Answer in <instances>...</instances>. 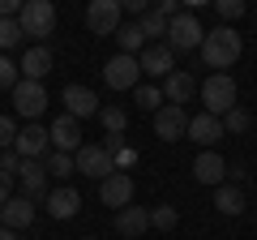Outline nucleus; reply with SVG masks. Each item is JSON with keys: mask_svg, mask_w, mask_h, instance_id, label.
Returning a JSON list of instances; mask_svg holds the SVG:
<instances>
[{"mask_svg": "<svg viewBox=\"0 0 257 240\" xmlns=\"http://www.w3.org/2000/svg\"><path fill=\"white\" fill-rule=\"evenodd\" d=\"M248 129H253V111H244L236 103V107L223 116V133H248Z\"/></svg>", "mask_w": 257, "mask_h": 240, "instance_id": "nucleus-27", "label": "nucleus"}, {"mask_svg": "<svg viewBox=\"0 0 257 240\" xmlns=\"http://www.w3.org/2000/svg\"><path fill=\"white\" fill-rule=\"evenodd\" d=\"M18 69H22V77H26V82H43V77L52 73V47H47V43L26 47V56L18 60Z\"/></svg>", "mask_w": 257, "mask_h": 240, "instance_id": "nucleus-21", "label": "nucleus"}, {"mask_svg": "<svg viewBox=\"0 0 257 240\" xmlns=\"http://www.w3.org/2000/svg\"><path fill=\"white\" fill-rule=\"evenodd\" d=\"M47 138H52V150H64V155H77V150L86 146L82 142V120L64 116V111L47 125Z\"/></svg>", "mask_w": 257, "mask_h": 240, "instance_id": "nucleus-10", "label": "nucleus"}, {"mask_svg": "<svg viewBox=\"0 0 257 240\" xmlns=\"http://www.w3.org/2000/svg\"><path fill=\"white\" fill-rule=\"evenodd\" d=\"M43 202H47V214H52L56 223H64V219H77V210H82V193H77L73 185H60V189H52V193H47Z\"/></svg>", "mask_w": 257, "mask_h": 240, "instance_id": "nucleus-17", "label": "nucleus"}, {"mask_svg": "<svg viewBox=\"0 0 257 240\" xmlns=\"http://www.w3.org/2000/svg\"><path fill=\"white\" fill-rule=\"evenodd\" d=\"M184 138H193L197 146L214 150V142L223 138V120L210 116V111H197V116H189V133H184Z\"/></svg>", "mask_w": 257, "mask_h": 240, "instance_id": "nucleus-18", "label": "nucleus"}, {"mask_svg": "<svg viewBox=\"0 0 257 240\" xmlns=\"http://www.w3.org/2000/svg\"><path fill=\"white\" fill-rule=\"evenodd\" d=\"M197 52H202V65H206V69L227 73L240 56H244V39L236 35V26H214V30H206V39H202Z\"/></svg>", "mask_w": 257, "mask_h": 240, "instance_id": "nucleus-1", "label": "nucleus"}, {"mask_svg": "<svg viewBox=\"0 0 257 240\" xmlns=\"http://www.w3.org/2000/svg\"><path fill=\"white\" fill-rule=\"evenodd\" d=\"M73 163H77V172H82V176L99 180V185L107 180L111 172H116V159H111V155H107L103 146H94V142H86V146L77 150V155H73Z\"/></svg>", "mask_w": 257, "mask_h": 240, "instance_id": "nucleus-8", "label": "nucleus"}, {"mask_svg": "<svg viewBox=\"0 0 257 240\" xmlns=\"http://www.w3.org/2000/svg\"><path fill=\"white\" fill-rule=\"evenodd\" d=\"M60 103H64V116H73V120H86V116H99V99H94L90 86H64L60 90Z\"/></svg>", "mask_w": 257, "mask_h": 240, "instance_id": "nucleus-13", "label": "nucleus"}, {"mask_svg": "<svg viewBox=\"0 0 257 240\" xmlns=\"http://www.w3.org/2000/svg\"><path fill=\"white\" fill-rule=\"evenodd\" d=\"M9 197H13V176H5V172H0V206L9 202Z\"/></svg>", "mask_w": 257, "mask_h": 240, "instance_id": "nucleus-41", "label": "nucleus"}, {"mask_svg": "<svg viewBox=\"0 0 257 240\" xmlns=\"http://www.w3.org/2000/svg\"><path fill=\"white\" fill-rule=\"evenodd\" d=\"M133 176L128 172H111L107 180L99 185V202L103 206H116V210H124V206H133Z\"/></svg>", "mask_w": 257, "mask_h": 240, "instance_id": "nucleus-15", "label": "nucleus"}, {"mask_svg": "<svg viewBox=\"0 0 257 240\" xmlns=\"http://www.w3.org/2000/svg\"><path fill=\"white\" fill-rule=\"evenodd\" d=\"M214 210H219V214H231V219H236V214H244V210H248L244 189L231 185V180H227V185H219V189H214Z\"/></svg>", "mask_w": 257, "mask_h": 240, "instance_id": "nucleus-23", "label": "nucleus"}, {"mask_svg": "<svg viewBox=\"0 0 257 240\" xmlns=\"http://www.w3.org/2000/svg\"><path fill=\"white\" fill-rule=\"evenodd\" d=\"M142 35H146V43H159V39H167V18L163 13H155V9H146L142 13Z\"/></svg>", "mask_w": 257, "mask_h": 240, "instance_id": "nucleus-26", "label": "nucleus"}, {"mask_svg": "<svg viewBox=\"0 0 257 240\" xmlns=\"http://www.w3.org/2000/svg\"><path fill=\"white\" fill-rule=\"evenodd\" d=\"M120 9H124V13H133V18H142V13H146L150 5H146V0H120Z\"/></svg>", "mask_w": 257, "mask_h": 240, "instance_id": "nucleus-38", "label": "nucleus"}, {"mask_svg": "<svg viewBox=\"0 0 257 240\" xmlns=\"http://www.w3.org/2000/svg\"><path fill=\"white\" fill-rule=\"evenodd\" d=\"M159 90H163V103H172V107H184V103H189L193 94H197V77H193V73H184V69H176V73L167 77V82L159 86Z\"/></svg>", "mask_w": 257, "mask_h": 240, "instance_id": "nucleus-20", "label": "nucleus"}, {"mask_svg": "<svg viewBox=\"0 0 257 240\" xmlns=\"http://www.w3.org/2000/svg\"><path fill=\"white\" fill-rule=\"evenodd\" d=\"M43 167H47V176H56V180H60V185H69V176H77L73 155H64V150H52V155L43 159Z\"/></svg>", "mask_w": 257, "mask_h": 240, "instance_id": "nucleus-25", "label": "nucleus"}, {"mask_svg": "<svg viewBox=\"0 0 257 240\" xmlns=\"http://www.w3.org/2000/svg\"><path fill=\"white\" fill-rule=\"evenodd\" d=\"M176 223H180V214H176V206H167V202L150 206V227H159V231H172Z\"/></svg>", "mask_w": 257, "mask_h": 240, "instance_id": "nucleus-28", "label": "nucleus"}, {"mask_svg": "<svg viewBox=\"0 0 257 240\" xmlns=\"http://www.w3.org/2000/svg\"><path fill=\"white\" fill-rule=\"evenodd\" d=\"M133 163H138V150H133V146H124V150L116 155V172H128Z\"/></svg>", "mask_w": 257, "mask_h": 240, "instance_id": "nucleus-36", "label": "nucleus"}, {"mask_svg": "<svg viewBox=\"0 0 257 240\" xmlns=\"http://www.w3.org/2000/svg\"><path fill=\"white\" fill-rule=\"evenodd\" d=\"M120 18H124L120 0H90V9H86V26H90V35H99V39H103V35L116 39Z\"/></svg>", "mask_w": 257, "mask_h": 240, "instance_id": "nucleus-7", "label": "nucleus"}, {"mask_svg": "<svg viewBox=\"0 0 257 240\" xmlns=\"http://www.w3.org/2000/svg\"><path fill=\"white\" fill-rule=\"evenodd\" d=\"M0 240H18V231H9V227H0Z\"/></svg>", "mask_w": 257, "mask_h": 240, "instance_id": "nucleus-42", "label": "nucleus"}, {"mask_svg": "<svg viewBox=\"0 0 257 240\" xmlns=\"http://www.w3.org/2000/svg\"><path fill=\"white\" fill-rule=\"evenodd\" d=\"M13 150H18L22 159H47V155H52V138H47L43 125H26V129H18Z\"/></svg>", "mask_w": 257, "mask_h": 240, "instance_id": "nucleus-16", "label": "nucleus"}, {"mask_svg": "<svg viewBox=\"0 0 257 240\" xmlns=\"http://www.w3.org/2000/svg\"><path fill=\"white\" fill-rule=\"evenodd\" d=\"M202 39H206V30H202V18L197 13H176L172 22H167V39L163 43L172 47V52H197L202 47Z\"/></svg>", "mask_w": 257, "mask_h": 240, "instance_id": "nucleus-3", "label": "nucleus"}, {"mask_svg": "<svg viewBox=\"0 0 257 240\" xmlns=\"http://www.w3.org/2000/svg\"><path fill=\"white\" fill-rule=\"evenodd\" d=\"M103 150H107V155L116 159L120 150H124V133H107V138H103Z\"/></svg>", "mask_w": 257, "mask_h": 240, "instance_id": "nucleus-37", "label": "nucleus"}, {"mask_svg": "<svg viewBox=\"0 0 257 240\" xmlns=\"http://www.w3.org/2000/svg\"><path fill=\"white\" fill-rule=\"evenodd\" d=\"M116 47H120V56H142V47H146V35H142V26L138 22H120V30H116Z\"/></svg>", "mask_w": 257, "mask_h": 240, "instance_id": "nucleus-24", "label": "nucleus"}, {"mask_svg": "<svg viewBox=\"0 0 257 240\" xmlns=\"http://www.w3.org/2000/svg\"><path fill=\"white\" fill-rule=\"evenodd\" d=\"M77 240H94V236H77Z\"/></svg>", "mask_w": 257, "mask_h": 240, "instance_id": "nucleus-43", "label": "nucleus"}, {"mask_svg": "<svg viewBox=\"0 0 257 240\" xmlns=\"http://www.w3.org/2000/svg\"><path fill=\"white\" fill-rule=\"evenodd\" d=\"M18 26H22V35H30V39H52L56 35V5L52 0H26L22 5V13H18Z\"/></svg>", "mask_w": 257, "mask_h": 240, "instance_id": "nucleus-2", "label": "nucleus"}, {"mask_svg": "<svg viewBox=\"0 0 257 240\" xmlns=\"http://www.w3.org/2000/svg\"><path fill=\"white\" fill-rule=\"evenodd\" d=\"M18 180H22V197H30V202H43L47 193H52V176H47V167H43V159H22V167H18Z\"/></svg>", "mask_w": 257, "mask_h": 240, "instance_id": "nucleus-11", "label": "nucleus"}, {"mask_svg": "<svg viewBox=\"0 0 257 240\" xmlns=\"http://www.w3.org/2000/svg\"><path fill=\"white\" fill-rule=\"evenodd\" d=\"M30 223H35V202H30V197H9V202L0 206V227L26 231Z\"/></svg>", "mask_w": 257, "mask_h": 240, "instance_id": "nucleus-19", "label": "nucleus"}, {"mask_svg": "<svg viewBox=\"0 0 257 240\" xmlns=\"http://www.w3.org/2000/svg\"><path fill=\"white\" fill-rule=\"evenodd\" d=\"M22 13V0H0V18H18Z\"/></svg>", "mask_w": 257, "mask_h": 240, "instance_id": "nucleus-40", "label": "nucleus"}, {"mask_svg": "<svg viewBox=\"0 0 257 240\" xmlns=\"http://www.w3.org/2000/svg\"><path fill=\"white\" fill-rule=\"evenodd\" d=\"M184 133H189V111H184V107H172V103H163V107L155 111V138L180 142Z\"/></svg>", "mask_w": 257, "mask_h": 240, "instance_id": "nucleus-14", "label": "nucleus"}, {"mask_svg": "<svg viewBox=\"0 0 257 240\" xmlns=\"http://www.w3.org/2000/svg\"><path fill=\"white\" fill-rule=\"evenodd\" d=\"M138 65H142V73H146V77L167 82V77L176 73V52L167 43H146V47H142V56H138Z\"/></svg>", "mask_w": 257, "mask_h": 240, "instance_id": "nucleus-9", "label": "nucleus"}, {"mask_svg": "<svg viewBox=\"0 0 257 240\" xmlns=\"http://www.w3.org/2000/svg\"><path fill=\"white\" fill-rule=\"evenodd\" d=\"M18 82H22V69L13 65V60H9L5 52H0V90H13Z\"/></svg>", "mask_w": 257, "mask_h": 240, "instance_id": "nucleus-32", "label": "nucleus"}, {"mask_svg": "<svg viewBox=\"0 0 257 240\" xmlns=\"http://www.w3.org/2000/svg\"><path fill=\"white\" fill-rule=\"evenodd\" d=\"M103 82L111 86V90H138L142 86V65H138V56H111L107 65H103Z\"/></svg>", "mask_w": 257, "mask_h": 240, "instance_id": "nucleus-6", "label": "nucleus"}, {"mask_svg": "<svg viewBox=\"0 0 257 240\" xmlns=\"http://www.w3.org/2000/svg\"><path fill=\"white\" fill-rule=\"evenodd\" d=\"M214 9H219L223 26H231V22H240V18H244V0H214Z\"/></svg>", "mask_w": 257, "mask_h": 240, "instance_id": "nucleus-33", "label": "nucleus"}, {"mask_svg": "<svg viewBox=\"0 0 257 240\" xmlns=\"http://www.w3.org/2000/svg\"><path fill=\"white\" fill-rule=\"evenodd\" d=\"M18 167H22L18 150H0V172H5V176H18Z\"/></svg>", "mask_w": 257, "mask_h": 240, "instance_id": "nucleus-35", "label": "nucleus"}, {"mask_svg": "<svg viewBox=\"0 0 257 240\" xmlns=\"http://www.w3.org/2000/svg\"><path fill=\"white\" fill-rule=\"evenodd\" d=\"M202 103H206L202 111H210V116L223 120L231 107H236V77L231 73H210L202 82Z\"/></svg>", "mask_w": 257, "mask_h": 240, "instance_id": "nucleus-4", "label": "nucleus"}, {"mask_svg": "<svg viewBox=\"0 0 257 240\" xmlns=\"http://www.w3.org/2000/svg\"><path fill=\"white\" fill-rule=\"evenodd\" d=\"M227 176H231V185H240V180H248V163H231V167H227Z\"/></svg>", "mask_w": 257, "mask_h": 240, "instance_id": "nucleus-39", "label": "nucleus"}, {"mask_svg": "<svg viewBox=\"0 0 257 240\" xmlns=\"http://www.w3.org/2000/svg\"><path fill=\"white\" fill-rule=\"evenodd\" d=\"M9 94H13V116H22L26 125H35V120L47 111V90H43V82H26V77H22Z\"/></svg>", "mask_w": 257, "mask_h": 240, "instance_id": "nucleus-5", "label": "nucleus"}, {"mask_svg": "<svg viewBox=\"0 0 257 240\" xmlns=\"http://www.w3.org/2000/svg\"><path fill=\"white\" fill-rule=\"evenodd\" d=\"M133 99H138V107L150 111V116L163 107V90H159V86H138V90H133Z\"/></svg>", "mask_w": 257, "mask_h": 240, "instance_id": "nucleus-29", "label": "nucleus"}, {"mask_svg": "<svg viewBox=\"0 0 257 240\" xmlns=\"http://www.w3.org/2000/svg\"><path fill=\"white\" fill-rule=\"evenodd\" d=\"M116 231L128 240H138L150 231V206H124V210H116Z\"/></svg>", "mask_w": 257, "mask_h": 240, "instance_id": "nucleus-22", "label": "nucleus"}, {"mask_svg": "<svg viewBox=\"0 0 257 240\" xmlns=\"http://www.w3.org/2000/svg\"><path fill=\"white\" fill-rule=\"evenodd\" d=\"M99 120H103V129H107V133H124V125H128L124 107H99Z\"/></svg>", "mask_w": 257, "mask_h": 240, "instance_id": "nucleus-31", "label": "nucleus"}, {"mask_svg": "<svg viewBox=\"0 0 257 240\" xmlns=\"http://www.w3.org/2000/svg\"><path fill=\"white\" fill-rule=\"evenodd\" d=\"M193 180L197 185H210V189L227 185V159L219 150H202V155L193 159Z\"/></svg>", "mask_w": 257, "mask_h": 240, "instance_id": "nucleus-12", "label": "nucleus"}, {"mask_svg": "<svg viewBox=\"0 0 257 240\" xmlns=\"http://www.w3.org/2000/svg\"><path fill=\"white\" fill-rule=\"evenodd\" d=\"M22 26H18V18H0V52H9V47H18L22 43Z\"/></svg>", "mask_w": 257, "mask_h": 240, "instance_id": "nucleus-30", "label": "nucleus"}, {"mask_svg": "<svg viewBox=\"0 0 257 240\" xmlns=\"http://www.w3.org/2000/svg\"><path fill=\"white\" fill-rule=\"evenodd\" d=\"M18 142V116H0V150H13Z\"/></svg>", "mask_w": 257, "mask_h": 240, "instance_id": "nucleus-34", "label": "nucleus"}]
</instances>
